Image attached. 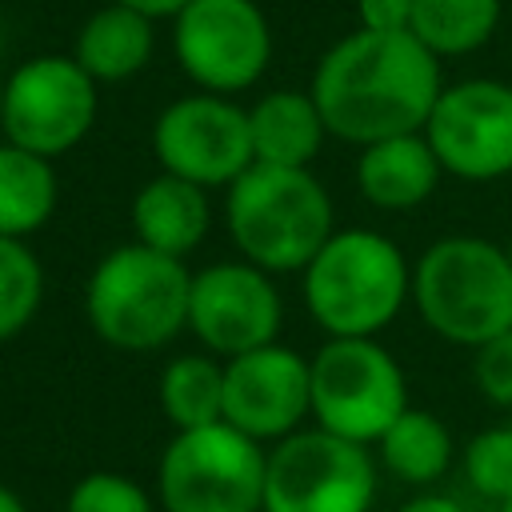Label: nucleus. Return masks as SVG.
Returning a JSON list of instances; mask_svg holds the SVG:
<instances>
[{
  "label": "nucleus",
  "mask_w": 512,
  "mask_h": 512,
  "mask_svg": "<svg viewBox=\"0 0 512 512\" xmlns=\"http://www.w3.org/2000/svg\"><path fill=\"white\" fill-rule=\"evenodd\" d=\"M132 240L184 260L188 252H196L212 228V204H208V188L180 180V176H152L148 184L136 188L132 208Z\"/></svg>",
  "instance_id": "obj_16"
},
{
  "label": "nucleus",
  "mask_w": 512,
  "mask_h": 512,
  "mask_svg": "<svg viewBox=\"0 0 512 512\" xmlns=\"http://www.w3.org/2000/svg\"><path fill=\"white\" fill-rule=\"evenodd\" d=\"M0 384H4V380H0Z\"/></svg>",
  "instance_id": "obj_35"
},
{
  "label": "nucleus",
  "mask_w": 512,
  "mask_h": 512,
  "mask_svg": "<svg viewBox=\"0 0 512 512\" xmlns=\"http://www.w3.org/2000/svg\"><path fill=\"white\" fill-rule=\"evenodd\" d=\"M44 304V264L28 240L0 236V344L16 340Z\"/></svg>",
  "instance_id": "obj_23"
},
{
  "label": "nucleus",
  "mask_w": 512,
  "mask_h": 512,
  "mask_svg": "<svg viewBox=\"0 0 512 512\" xmlns=\"http://www.w3.org/2000/svg\"><path fill=\"white\" fill-rule=\"evenodd\" d=\"M424 136L456 180L488 184L512 176V84L488 76L444 84Z\"/></svg>",
  "instance_id": "obj_12"
},
{
  "label": "nucleus",
  "mask_w": 512,
  "mask_h": 512,
  "mask_svg": "<svg viewBox=\"0 0 512 512\" xmlns=\"http://www.w3.org/2000/svg\"><path fill=\"white\" fill-rule=\"evenodd\" d=\"M464 480L496 508L512 500V424H492L464 444Z\"/></svg>",
  "instance_id": "obj_24"
},
{
  "label": "nucleus",
  "mask_w": 512,
  "mask_h": 512,
  "mask_svg": "<svg viewBox=\"0 0 512 512\" xmlns=\"http://www.w3.org/2000/svg\"><path fill=\"white\" fill-rule=\"evenodd\" d=\"M472 380L488 404L512 412V328L472 348Z\"/></svg>",
  "instance_id": "obj_26"
},
{
  "label": "nucleus",
  "mask_w": 512,
  "mask_h": 512,
  "mask_svg": "<svg viewBox=\"0 0 512 512\" xmlns=\"http://www.w3.org/2000/svg\"><path fill=\"white\" fill-rule=\"evenodd\" d=\"M308 368L312 424L340 440L368 448L408 408L404 368L376 336H328Z\"/></svg>",
  "instance_id": "obj_7"
},
{
  "label": "nucleus",
  "mask_w": 512,
  "mask_h": 512,
  "mask_svg": "<svg viewBox=\"0 0 512 512\" xmlns=\"http://www.w3.org/2000/svg\"><path fill=\"white\" fill-rule=\"evenodd\" d=\"M440 88V60L412 32L368 28L340 36L316 60L308 84L328 136L356 148L424 132Z\"/></svg>",
  "instance_id": "obj_1"
},
{
  "label": "nucleus",
  "mask_w": 512,
  "mask_h": 512,
  "mask_svg": "<svg viewBox=\"0 0 512 512\" xmlns=\"http://www.w3.org/2000/svg\"><path fill=\"white\" fill-rule=\"evenodd\" d=\"M372 448L340 440L316 424L268 448L264 512H372Z\"/></svg>",
  "instance_id": "obj_9"
},
{
  "label": "nucleus",
  "mask_w": 512,
  "mask_h": 512,
  "mask_svg": "<svg viewBox=\"0 0 512 512\" xmlns=\"http://www.w3.org/2000/svg\"><path fill=\"white\" fill-rule=\"evenodd\" d=\"M156 400L172 432L224 420V360L212 352H180L160 368Z\"/></svg>",
  "instance_id": "obj_21"
},
{
  "label": "nucleus",
  "mask_w": 512,
  "mask_h": 512,
  "mask_svg": "<svg viewBox=\"0 0 512 512\" xmlns=\"http://www.w3.org/2000/svg\"><path fill=\"white\" fill-rule=\"evenodd\" d=\"M224 228L240 260L284 276L304 272L324 248L336 232V208L312 168L252 164L224 188Z\"/></svg>",
  "instance_id": "obj_2"
},
{
  "label": "nucleus",
  "mask_w": 512,
  "mask_h": 512,
  "mask_svg": "<svg viewBox=\"0 0 512 512\" xmlns=\"http://www.w3.org/2000/svg\"><path fill=\"white\" fill-rule=\"evenodd\" d=\"M60 200V180L52 160L16 148V144H0V236L12 240H28L36 236Z\"/></svg>",
  "instance_id": "obj_20"
},
{
  "label": "nucleus",
  "mask_w": 512,
  "mask_h": 512,
  "mask_svg": "<svg viewBox=\"0 0 512 512\" xmlns=\"http://www.w3.org/2000/svg\"><path fill=\"white\" fill-rule=\"evenodd\" d=\"M356 20L368 32H408L412 0H356Z\"/></svg>",
  "instance_id": "obj_27"
},
{
  "label": "nucleus",
  "mask_w": 512,
  "mask_h": 512,
  "mask_svg": "<svg viewBox=\"0 0 512 512\" xmlns=\"http://www.w3.org/2000/svg\"><path fill=\"white\" fill-rule=\"evenodd\" d=\"M300 276L324 336H380L412 304V264L376 228H336Z\"/></svg>",
  "instance_id": "obj_3"
},
{
  "label": "nucleus",
  "mask_w": 512,
  "mask_h": 512,
  "mask_svg": "<svg viewBox=\"0 0 512 512\" xmlns=\"http://www.w3.org/2000/svg\"><path fill=\"white\" fill-rule=\"evenodd\" d=\"M376 456H380L384 472H392L396 480H404L412 488H432L452 468L456 440L436 412L408 404L376 440Z\"/></svg>",
  "instance_id": "obj_19"
},
{
  "label": "nucleus",
  "mask_w": 512,
  "mask_h": 512,
  "mask_svg": "<svg viewBox=\"0 0 512 512\" xmlns=\"http://www.w3.org/2000/svg\"><path fill=\"white\" fill-rule=\"evenodd\" d=\"M312 420V368L308 360L272 340L264 348L224 360V424L272 448Z\"/></svg>",
  "instance_id": "obj_14"
},
{
  "label": "nucleus",
  "mask_w": 512,
  "mask_h": 512,
  "mask_svg": "<svg viewBox=\"0 0 512 512\" xmlns=\"http://www.w3.org/2000/svg\"><path fill=\"white\" fill-rule=\"evenodd\" d=\"M0 512H28L24 500L16 496V488H8L4 480H0Z\"/></svg>",
  "instance_id": "obj_30"
},
{
  "label": "nucleus",
  "mask_w": 512,
  "mask_h": 512,
  "mask_svg": "<svg viewBox=\"0 0 512 512\" xmlns=\"http://www.w3.org/2000/svg\"><path fill=\"white\" fill-rule=\"evenodd\" d=\"M444 168L424 132L364 144L356 156V192L380 212H412L432 200Z\"/></svg>",
  "instance_id": "obj_15"
},
{
  "label": "nucleus",
  "mask_w": 512,
  "mask_h": 512,
  "mask_svg": "<svg viewBox=\"0 0 512 512\" xmlns=\"http://www.w3.org/2000/svg\"><path fill=\"white\" fill-rule=\"evenodd\" d=\"M152 156L160 172L192 180L200 188H228L252 160L248 108L232 96L188 92L160 108L152 124Z\"/></svg>",
  "instance_id": "obj_11"
},
{
  "label": "nucleus",
  "mask_w": 512,
  "mask_h": 512,
  "mask_svg": "<svg viewBox=\"0 0 512 512\" xmlns=\"http://www.w3.org/2000/svg\"><path fill=\"white\" fill-rule=\"evenodd\" d=\"M504 252H508V260H512V228H508V240H504Z\"/></svg>",
  "instance_id": "obj_31"
},
{
  "label": "nucleus",
  "mask_w": 512,
  "mask_h": 512,
  "mask_svg": "<svg viewBox=\"0 0 512 512\" xmlns=\"http://www.w3.org/2000/svg\"><path fill=\"white\" fill-rule=\"evenodd\" d=\"M112 4H120V8H132L136 16H144V20H176L192 0H112Z\"/></svg>",
  "instance_id": "obj_28"
},
{
  "label": "nucleus",
  "mask_w": 512,
  "mask_h": 512,
  "mask_svg": "<svg viewBox=\"0 0 512 512\" xmlns=\"http://www.w3.org/2000/svg\"><path fill=\"white\" fill-rule=\"evenodd\" d=\"M508 424H512V420H508Z\"/></svg>",
  "instance_id": "obj_34"
},
{
  "label": "nucleus",
  "mask_w": 512,
  "mask_h": 512,
  "mask_svg": "<svg viewBox=\"0 0 512 512\" xmlns=\"http://www.w3.org/2000/svg\"><path fill=\"white\" fill-rule=\"evenodd\" d=\"M500 512H512V500H504V504H500Z\"/></svg>",
  "instance_id": "obj_32"
},
{
  "label": "nucleus",
  "mask_w": 512,
  "mask_h": 512,
  "mask_svg": "<svg viewBox=\"0 0 512 512\" xmlns=\"http://www.w3.org/2000/svg\"><path fill=\"white\" fill-rule=\"evenodd\" d=\"M284 300L276 276L248 260H216L192 272L188 292V332L204 352L232 360L240 352L280 340Z\"/></svg>",
  "instance_id": "obj_13"
},
{
  "label": "nucleus",
  "mask_w": 512,
  "mask_h": 512,
  "mask_svg": "<svg viewBox=\"0 0 512 512\" xmlns=\"http://www.w3.org/2000/svg\"><path fill=\"white\" fill-rule=\"evenodd\" d=\"M64 512H160V504L140 480L96 468V472H84L68 488Z\"/></svg>",
  "instance_id": "obj_25"
},
{
  "label": "nucleus",
  "mask_w": 512,
  "mask_h": 512,
  "mask_svg": "<svg viewBox=\"0 0 512 512\" xmlns=\"http://www.w3.org/2000/svg\"><path fill=\"white\" fill-rule=\"evenodd\" d=\"M152 48H156L152 20H144L132 8H120L112 0L104 8H96L80 24V32L72 40L76 64L96 84H124V80H132L136 72L148 68Z\"/></svg>",
  "instance_id": "obj_18"
},
{
  "label": "nucleus",
  "mask_w": 512,
  "mask_h": 512,
  "mask_svg": "<svg viewBox=\"0 0 512 512\" xmlns=\"http://www.w3.org/2000/svg\"><path fill=\"white\" fill-rule=\"evenodd\" d=\"M248 136H252V160L276 164V168H312L328 140V124L312 100V92L300 88H272L248 108Z\"/></svg>",
  "instance_id": "obj_17"
},
{
  "label": "nucleus",
  "mask_w": 512,
  "mask_h": 512,
  "mask_svg": "<svg viewBox=\"0 0 512 512\" xmlns=\"http://www.w3.org/2000/svg\"><path fill=\"white\" fill-rule=\"evenodd\" d=\"M412 308L428 332L480 348L512 328V260L484 236H440L412 264Z\"/></svg>",
  "instance_id": "obj_5"
},
{
  "label": "nucleus",
  "mask_w": 512,
  "mask_h": 512,
  "mask_svg": "<svg viewBox=\"0 0 512 512\" xmlns=\"http://www.w3.org/2000/svg\"><path fill=\"white\" fill-rule=\"evenodd\" d=\"M500 24V0H412L408 32L436 56H468L492 40Z\"/></svg>",
  "instance_id": "obj_22"
},
{
  "label": "nucleus",
  "mask_w": 512,
  "mask_h": 512,
  "mask_svg": "<svg viewBox=\"0 0 512 512\" xmlns=\"http://www.w3.org/2000/svg\"><path fill=\"white\" fill-rule=\"evenodd\" d=\"M192 272L136 240L104 252L84 284L88 328L116 352H156L188 332Z\"/></svg>",
  "instance_id": "obj_4"
},
{
  "label": "nucleus",
  "mask_w": 512,
  "mask_h": 512,
  "mask_svg": "<svg viewBox=\"0 0 512 512\" xmlns=\"http://www.w3.org/2000/svg\"><path fill=\"white\" fill-rule=\"evenodd\" d=\"M172 52L196 92L240 96L272 64V24L256 0H192L172 20Z\"/></svg>",
  "instance_id": "obj_10"
},
{
  "label": "nucleus",
  "mask_w": 512,
  "mask_h": 512,
  "mask_svg": "<svg viewBox=\"0 0 512 512\" xmlns=\"http://www.w3.org/2000/svg\"><path fill=\"white\" fill-rule=\"evenodd\" d=\"M100 84L68 52L28 56L4 76L0 132L8 144L44 160L72 152L96 124Z\"/></svg>",
  "instance_id": "obj_8"
},
{
  "label": "nucleus",
  "mask_w": 512,
  "mask_h": 512,
  "mask_svg": "<svg viewBox=\"0 0 512 512\" xmlns=\"http://www.w3.org/2000/svg\"><path fill=\"white\" fill-rule=\"evenodd\" d=\"M396 512H468L456 496H444V492H432V488H424V492H416L412 500H404Z\"/></svg>",
  "instance_id": "obj_29"
},
{
  "label": "nucleus",
  "mask_w": 512,
  "mask_h": 512,
  "mask_svg": "<svg viewBox=\"0 0 512 512\" xmlns=\"http://www.w3.org/2000/svg\"><path fill=\"white\" fill-rule=\"evenodd\" d=\"M0 104H4V76H0Z\"/></svg>",
  "instance_id": "obj_33"
},
{
  "label": "nucleus",
  "mask_w": 512,
  "mask_h": 512,
  "mask_svg": "<svg viewBox=\"0 0 512 512\" xmlns=\"http://www.w3.org/2000/svg\"><path fill=\"white\" fill-rule=\"evenodd\" d=\"M268 448L216 420L172 432L156 460L160 512H264Z\"/></svg>",
  "instance_id": "obj_6"
}]
</instances>
